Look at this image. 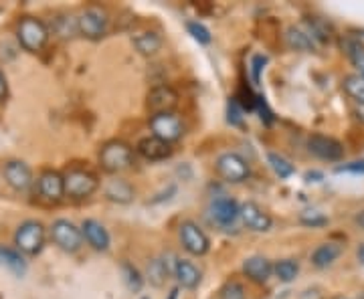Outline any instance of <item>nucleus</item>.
Wrapping results in <instances>:
<instances>
[{
	"label": "nucleus",
	"mask_w": 364,
	"mask_h": 299,
	"mask_svg": "<svg viewBox=\"0 0 364 299\" xmlns=\"http://www.w3.org/2000/svg\"><path fill=\"white\" fill-rule=\"evenodd\" d=\"M81 233H83V239L87 241V245L95 251H107L109 249V233L105 229L104 224L95 219H85L81 222Z\"/></svg>",
	"instance_id": "nucleus-16"
},
{
	"label": "nucleus",
	"mask_w": 364,
	"mask_h": 299,
	"mask_svg": "<svg viewBox=\"0 0 364 299\" xmlns=\"http://www.w3.org/2000/svg\"><path fill=\"white\" fill-rule=\"evenodd\" d=\"M122 271H124V281H126L128 289L134 291V293H138L144 286V279L142 275H140V271H138L134 265H130V263H124V265H122Z\"/></svg>",
	"instance_id": "nucleus-29"
},
{
	"label": "nucleus",
	"mask_w": 364,
	"mask_h": 299,
	"mask_svg": "<svg viewBox=\"0 0 364 299\" xmlns=\"http://www.w3.org/2000/svg\"><path fill=\"white\" fill-rule=\"evenodd\" d=\"M107 13L100 6H90L77 16V33L90 40H97L107 33Z\"/></svg>",
	"instance_id": "nucleus-6"
},
{
	"label": "nucleus",
	"mask_w": 364,
	"mask_h": 299,
	"mask_svg": "<svg viewBox=\"0 0 364 299\" xmlns=\"http://www.w3.org/2000/svg\"><path fill=\"white\" fill-rule=\"evenodd\" d=\"M138 154L150 162H160V160H166V158L172 156V148H170L168 142H162L160 138H154V136H148V138H142L138 146H136Z\"/></svg>",
	"instance_id": "nucleus-18"
},
{
	"label": "nucleus",
	"mask_w": 364,
	"mask_h": 299,
	"mask_svg": "<svg viewBox=\"0 0 364 299\" xmlns=\"http://www.w3.org/2000/svg\"><path fill=\"white\" fill-rule=\"evenodd\" d=\"M356 255H358V261H360V263H363V265H364V245H360V247H358V251H356Z\"/></svg>",
	"instance_id": "nucleus-41"
},
{
	"label": "nucleus",
	"mask_w": 364,
	"mask_h": 299,
	"mask_svg": "<svg viewBox=\"0 0 364 299\" xmlns=\"http://www.w3.org/2000/svg\"><path fill=\"white\" fill-rule=\"evenodd\" d=\"M100 164L107 174L124 172L134 164V150L130 143L122 142V140H112V142L104 143V148L100 150Z\"/></svg>",
	"instance_id": "nucleus-1"
},
{
	"label": "nucleus",
	"mask_w": 364,
	"mask_h": 299,
	"mask_svg": "<svg viewBox=\"0 0 364 299\" xmlns=\"http://www.w3.org/2000/svg\"><path fill=\"white\" fill-rule=\"evenodd\" d=\"M63 183H65V196L73 198V200H81L91 196L97 188H100V180L97 176L90 172V170L73 168L63 174Z\"/></svg>",
	"instance_id": "nucleus-3"
},
{
	"label": "nucleus",
	"mask_w": 364,
	"mask_h": 299,
	"mask_svg": "<svg viewBox=\"0 0 364 299\" xmlns=\"http://www.w3.org/2000/svg\"><path fill=\"white\" fill-rule=\"evenodd\" d=\"M273 275L282 283H291L299 275V263L296 259H282L273 265Z\"/></svg>",
	"instance_id": "nucleus-26"
},
{
	"label": "nucleus",
	"mask_w": 364,
	"mask_h": 299,
	"mask_svg": "<svg viewBox=\"0 0 364 299\" xmlns=\"http://www.w3.org/2000/svg\"><path fill=\"white\" fill-rule=\"evenodd\" d=\"M208 217H210V221L217 222L221 229H229L239 221V205H237V200L229 198V196L215 198L210 202V207H208Z\"/></svg>",
	"instance_id": "nucleus-11"
},
{
	"label": "nucleus",
	"mask_w": 364,
	"mask_h": 299,
	"mask_svg": "<svg viewBox=\"0 0 364 299\" xmlns=\"http://www.w3.org/2000/svg\"><path fill=\"white\" fill-rule=\"evenodd\" d=\"M0 261L13 271L14 275H18V277H23L26 271V263L23 259V255H21V251L18 249H9V247H0Z\"/></svg>",
	"instance_id": "nucleus-25"
},
{
	"label": "nucleus",
	"mask_w": 364,
	"mask_h": 299,
	"mask_svg": "<svg viewBox=\"0 0 364 299\" xmlns=\"http://www.w3.org/2000/svg\"><path fill=\"white\" fill-rule=\"evenodd\" d=\"M308 150L314 156L320 160H328V162H336L344 156V148L338 140L330 138V136H322V134H314L308 140Z\"/></svg>",
	"instance_id": "nucleus-12"
},
{
	"label": "nucleus",
	"mask_w": 364,
	"mask_h": 299,
	"mask_svg": "<svg viewBox=\"0 0 364 299\" xmlns=\"http://www.w3.org/2000/svg\"><path fill=\"white\" fill-rule=\"evenodd\" d=\"M172 275L176 277L178 286L184 289H196L200 283V271L193 261L188 259H176L174 267H172Z\"/></svg>",
	"instance_id": "nucleus-19"
},
{
	"label": "nucleus",
	"mask_w": 364,
	"mask_h": 299,
	"mask_svg": "<svg viewBox=\"0 0 364 299\" xmlns=\"http://www.w3.org/2000/svg\"><path fill=\"white\" fill-rule=\"evenodd\" d=\"M267 162H269V166H272L273 172H275L279 178H289V176H294V172H296L294 164H291L287 158L282 156V154H277V152H269V154H267Z\"/></svg>",
	"instance_id": "nucleus-28"
},
{
	"label": "nucleus",
	"mask_w": 364,
	"mask_h": 299,
	"mask_svg": "<svg viewBox=\"0 0 364 299\" xmlns=\"http://www.w3.org/2000/svg\"><path fill=\"white\" fill-rule=\"evenodd\" d=\"M178 237H181L182 247L195 257L207 255L208 249H210V241H208L207 233L195 221H182L181 227H178Z\"/></svg>",
	"instance_id": "nucleus-9"
},
{
	"label": "nucleus",
	"mask_w": 364,
	"mask_h": 299,
	"mask_svg": "<svg viewBox=\"0 0 364 299\" xmlns=\"http://www.w3.org/2000/svg\"><path fill=\"white\" fill-rule=\"evenodd\" d=\"M265 65H267V57H265V55H255V57L251 59V79H253L255 85H259L261 71H263V67Z\"/></svg>",
	"instance_id": "nucleus-36"
},
{
	"label": "nucleus",
	"mask_w": 364,
	"mask_h": 299,
	"mask_svg": "<svg viewBox=\"0 0 364 299\" xmlns=\"http://www.w3.org/2000/svg\"><path fill=\"white\" fill-rule=\"evenodd\" d=\"M255 109L259 112L261 121L269 126V124L273 121V114L269 112V107H267V102H265V97H261V95H257V97H255Z\"/></svg>",
	"instance_id": "nucleus-37"
},
{
	"label": "nucleus",
	"mask_w": 364,
	"mask_h": 299,
	"mask_svg": "<svg viewBox=\"0 0 364 299\" xmlns=\"http://www.w3.org/2000/svg\"><path fill=\"white\" fill-rule=\"evenodd\" d=\"M215 168H217L219 176L225 183L231 184L245 183L249 178V174H251L247 160L241 154H237V152H225V154H221V156L217 158Z\"/></svg>",
	"instance_id": "nucleus-5"
},
{
	"label": "nucleus",
	"mask_w": 364,
	"mask_h": 299,
	"mask_svg": "<svg viewBox=\"0 0 364 299\" xmlns=\"http://www.w3.org/2000/svg\"><path fill=\"white\" fill-rule=\"evenodd\" d=\"M239 221L253 233H267V231H272L273 227L272 217L253 200L239 205Z\"/></svg>",
	"instance_id": "nucleus-10"
},
{
	"label": "nucleus",
	"mask_w": 364,
	"mask_h": 299,
	"mask_svg": "<svg viewBox=\"0 0 364 299\" xmlns=\"http://www.w3.org/2000/svg\"><path fill=\"white\" fill-rule=\"evenodd\" d=\"M306 180H308V183H320V180H322V174H320V172H308V174H306Z\"/></svg>",
	"instance_id": "nucleus-40"
},
{
	"label": "nucleus",
	"mask_w": 364,
	"mask_h": 299,
	"mask_svg": "<svg viewBox=\"0 0 364 299\" xmlns=\"http://www.w3.org/2000/svg\"><path fill=\"white\" fill-rule=\"evenodd\" d=\"M150 130L154 138H160L162 142H178L184 134V126L178 114L174 112H166V114H156L150 117Z\"/></svg>",
	"instance_id": "nucleus-8"
},
{
	"label": "nucleus",
	"mask_w": 364,
	"mask_h": 299,
	"mask_svg": "<svg viewBox=\"0 0 364 299\" xmlns=\"http://www.w3.org/2000/svg\"><path fill=\"white\" fill-rule=\"evenodd\" d=\"M332 299H350V298H346V295H334Z\"/></svg>",
	"instance_id": "nucleus-44"
},
{
	"label": "nucleus",
	"mask_w": 364,
	"mask_h": 299,
	"mask_svg": "<svg viewBox=\"0 0 364 299\" xmlns=\"http://www.w3.org/2000/svg\"><path fill=\"white\" fill-rule=\"evenodd\" d=\"M299 222L301 224H306V227H326L328 224V217H324L320 210H304L301 214H299Z\"/></svg>",
	"instance_id": "nucleus-32"
},
{
	"label": "nucleus",
	"mask_w": 364,
	"mask_h": 299,
	"mask_svg": "<svg viewBox=\"0 0 364 299\" xmlns=\"http://www.w3.org/2000/svg\"><path fill=\"white\" fill-rule=\"evenodd\" d=\"M227 121L231 126H241L243 124V105L239 104L237 97H231L227 104Z\"/></svg>",
	"instance_id": "nucleus-34"
},
{
	"label": "nucleus",
	"mask_w": 364,
	"mask_h": 299,
	"mask_svg": "<svg viewBox=\"0 0 364 299\" xmlns=\"http://www.w3.org/2000/svg\"><path fill=\"white\" fill-rule=\"evenodd\" d=\"M172 267H174V263L168 265V261L162 259V257L150 261L148 263V279H150V283L154 287L164 286L166 279H168V275L172 273Z\"/></svg>",
	"instance_id": "nucleus-24"
},
{
	"label": "nucleus",
	"mask_w": 364,
	"mask_h": 299,
	"mask_svg": "<svg viewBox=\"0 0 364 299\" xmlns=\"http://www.w3.org/2000/svg\"><path fill=\"white\" fill-rule=\"evenodd\" d=\"M243 273L253 283H267L273 275V263L261 255H253L243 261Z\"/></svg>",
	"instance_id": "nucleus-17"
},
{
	"label": "nucleus",
	"mask_w": 364,
	"mask_h": 299,
	"mask_svg": "<svg viewBox=\"0 0 364 299\" xmlns=\"http://www.w3.org/2000/svg\"><path fill=\"white\" fill-rule=\"evenodd\" d=\"M308 33L312 35V39L318 43V40H330V28L328 25H324L320 18H312L308 21Z\"/></svg>",
	"instance_id": "nucleus-35"
},
{
	"label": "nucleus",
	"mask_w": 364,
	"mask_h": 299,
	"mask_svg": "<svg viewBox=\"0 0 364 299\" xmlns=\"http://www.w3.org/2000/svg\"><path fill=\"white\" fill-rule=\"evenodd\" d=\"M134 186H132L128 180L124 178H114L109 183L105 184V198L112 200V202H117V205H128L134 200Z\"/></svg>",
	"instance_id": "nucleus-22"
},
{
	"label": "nucleus",
	"mask_w": 364,
	"mask_h": 299,
	"mask_svg": "<svg viewBox=\"0 0 364 299\" xmlns=\"http://www.w3.org/2000/svg\"><path fill=\"white\" fill-rule=\"evenodd\" d=\"M342 251H344V247L340 243L328 241V243H322V245H318V247L314 249L310 261H312V265L316 269H326V267H330L334 261L338 259L340 255H342Z\"/></svg>",
	"instance_id": "nucleus-20"
},
{
	"label": "nucleus",
	"mask_w": 364,
	"mask_h": 299,
	"mask_svg": "<svg viewBox=\"0 0 364 299\" xmlns=\"http://www.w3.org/2000/svg\"><path fill=\"white\" fill-rule=\"evenodd\" d=\"M4 95H6V77H4V73L0 71V102L4 99Z\"/></svg>",
	"instance_id": "nucleus-39"
},
{
	"label": "nucleus",
	"mask_w": 364,
	"mask_h": 299,
	"mask_svg": "<svg viewBox=\"0 0 364 299\" xmlns=\"http://www.w3.org/2000/svg\"><path fill=\"white\" fill-rule=\"evenodd\" d=\"M286 43L289 49L299 53H312L316 51L318 43L312 39V35L306 31V28H299V26H289L286 31Z\"/></svg>",
	"instance_id": "nucleus-21"
},
{
	"label": "nucleus",
	"mask_w": 364,
	"mask_h": 299,
	"mask_svg": "<svg viewBox=\"0 0 364 299\" xmlns=\"http://www.w3.org/2000/svg\"><path fill=\"white\" fill-rule=\"evenodd\" d=\"M338 172H352V174H364V160H358V162H350V164H344V166H338Z\"/></svg>",
	"instance_id": "nucleus-38"
},
{
	"label": "nucleus",
	"mask_w": 364,
	"mask_h": 299,
	"mask_svg": "<svg viewBox=\"0 0 364 299\" xmlns=\"http://www.w3.org/2000/svg\"><path fill=\"white\" fill-rule=\"evenodd\" d=\"M39 195L49 200V202H59L65 196V183H63V174L55 172V170H45L37 180Z\"/></svg>",
	"instance_id": "nucleus-14"
},
{
	"label": "nucleus",
	"mask_w": 364,
	"mask_h": 299,
	"mask_svg": "<svg viewBox=\"0 0 364 299\" xmlns=\"http://www.w3.org/2000/svg\"><path fill=\"white\" fill-rule=\"evenodd\" d=\"M4 180L16 192H26L33 186V172L21 160H11L4 166Z\"/></svg>",
	"instance_id": "nucleus-15"
},
{
	"label": "nucleus",
	"mask_w": 364,
	"mask_h": 299,
	"mask_svg": "<svg viewBox=\"0 0 364 299\" xmlns=\"http://www.w3.org/2000/svg\"><path fill=\"white\" fill-rule=\"evenodd\" d=\"M363 77H364V75H363Z\"/></svg>",
	"instance_id": "nucleus-46"
},
{
	"label": "nucleus",
	"mask_w": 364,
	"mask_h": 299,
	"mask_svg": "<svg viewBox=\"0 0 364 299\" xmlns=\"http://www.w3.org/2000/svg\"><path fill=\"white\" fill-rule=\"evenodd\" d=\"M144 299H148V298H144Z\"/></svg>",
	"instance_id": "nucleus-45"
},
{
	"label": "nucleus",
	"mask_w": 364,
	"mask_h": 299,
	"mask_svg": "<svg viewBox=\"0 0 364 299\" xmlns=\"http://www.w3.org/2000/svg\"><path fill=\"white\" fill-rule=\"evenodd\" d=\"M176 104H178V93L170 85H156L148 93V109L152 112V116L172 112Z\"/></svg>",
	"instance_id": "nucleus-13"
},
{
	"label": "nucleus",
	"mask_w": 364,
	"mask_h": 299,
	"mask_svg": "<svg viewBox=\"0 0 364 299\" xmlns=\"http://www.w3.org/2000/svg\"><path fill=\"white\" fill-rule=\"evenodd\" d=\"M219 299H247V293H245V287L239 281H227L219 289Z\"/></svg>",
	"instance_id": "nucleus-31"
},
{
	"label": "nucleus",
	"mask_w": 364,
	"mask_h": 299,
	"mask_svg": "<svg viewBox=\"0 0 364 299\" xmlns=\"http://www.w3.org/2000/svg\"><path fill=\"white\" fill-rule=\"evenodd\" d=\"M186 31L193 35V39L198 40L200 45H208L213 37H210V31H208L207 26L200 25V23H196V21H191V23H186Z\"/></svg>",
	"instance_id": "nucleus-33"
},
{
	"label": "nucleus",
	"mask_w": 364,
	"mask_h": 299,
	"mask_svg": "<svg viewBox=\"0 0 364 299\" xmlns=\"http://www.w3.org/2000/svg\"><path fill=\"white\" fill-rule=\"evenodd\" d=\"M168 299H178V289H172V291H170Z\"/></svg>",
	"instance_id": "nucleus-43"
},
{
	"label": "nucleus",
	"mask_w": 364,
	"mask_h": 299,
	"mask_svg": "<svg viewBox=\"0 0 364 299\" xmlns=\"http://www.w3.org/2000/svg\"><path fill=\"white\" fill-rule=\"evenodd\" d=\"M16 39L25 51L39 53L49 40V28L39 18L25 16L16 26Z\"/></svg>",
	"instance_id": "nucleus-2"
},
{
	"label": "nucleus",
	"mask_w": 364,
	"mask_h": 299,
	"mask_svg": "<svg viewBox=\"0 0 364 299\" xmlns=\"http://www.w3.org/2000/svg\"><path fill=\"white\" fill-rule=\"evenodd\" d=\"M346 55L350 57L352 65L360 71V75H364V45L360 40H348L346 43Z\"/></svg>",
	"instance_id": "nucleus-30"
},
{
	"label": "nucleus",
	"mask_w": 364,
	"mask_h": 299,
	"mask_svg": "<svg viewBox=\"0 0 364 299\" xmlns=\"http://www.w3.org/2000/svg\"><path fill=\"white\" fill-rule=\"evenodd\" d=\"M134 47L138 49V51L146 55V57H150V55H156L160 51V47H162V39H160V35L154 33V31H144V33H138V35H134Z\"/></svg>",
	"instance_id": "nucleus-23"
},
{
	"label": "nucleus",
	"mask_w": 364,
	"mask_h": 299,
	"mask_svg": "<svg viewBox=\"0 0 364 299\" xmlns=\"http://www.w3.org/2000/svg\"><path fill=\"white\" fill-rule=\"evenodd\" d=\"M356 222L360 224V229H364V210H363V212H358V214H356Z\"/></svg>",
	"instance_id": "nucleus-42"
},
{
	"label": "nucleus",
	"mask_w": 364,
	"mask_h": 299,
	"mask_svg": "<svg viewBox=\"0 0 364 299\" xmlns=\"http://www.w3.org/2000/svg\"><path fill=\"white\" fill-rule=\"evenodd\" d=\"M342 87L344 92L348 93V97L354 99V104L363 105L364 107V77L358 73V75H348L342 81Z\"/></svg>",
	"instance_id": "nucleus-27"
},
{
	"label": "nucleus",
	"mask_w": 364,
	"mask_h": 299,
	"mask_svg": "<svg viewBox=\"0 0 364 299\" xmlns=\"http://www.w3.org/2000/svg\"><path fill=\"white\" fill-rule=\"evenodd\" d=\"M14 245L25 255H37L45 247V227L39 221H25L14 233Z\"/></svg>",
	"instance_id": "nucleus-4"
},
{
	"label": "nucleus",
	"mask_w": 364,
	"mask_h": 299,
	"mask_svg": "<svg viewBox=\"0 0 364 299\" xmlns=\"http://www.w3.org/2000/svg\"><path fill=\"white\" fill-rule=\"evenodd\" d=\"M51 241L65 253H77L83 245V233L77 224L67 219H57L51 224Z\"/></svg>",
	"instance_id": "nucleus-7"
}]
</instances>
